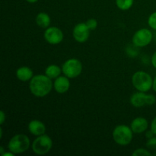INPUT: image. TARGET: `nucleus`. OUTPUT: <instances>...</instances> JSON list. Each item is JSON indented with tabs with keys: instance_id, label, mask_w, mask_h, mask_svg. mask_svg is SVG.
I'll use <instances>...</instances> for the list:
<instances>
[{
	"instance_id": "obj_14",
	"label": "nucleus",
	"mask_w": 156,
	"mask_h": 156,
	"mask_svg": "<svg viewBox=\"0 0 156 156\" xmlns=\"http://www.w3.org/2000/svg\"><path fill=\"white\" fill-rule=\"evenodd\" d=\"M15 75H16L17 79H19L21 82H27V81H30L34 76L32 69L27 66L19 67L16 70Z\"/></svg>"
},
{
	"instance_id": "obj_12",
	"label": "nucleus",
	"mask_w": 156,
	"mask_h": 156,
	"mask_svg": "<svg viewBox=\"0 0 156 156\" xmlns=\"http://www.w3.org/2000/svg\"><path fill=\"white\" fill-rule=\"evenodd\" d=\"M148 127H149V123L145 117H136L130 123V128L133 133H143L147 130Z\"/></svg>"
},
{
	"instance_id": "obj_4",
	"label": "nucleus",
	"mask_w": 156,
	"mask_h": 156,
	"mask_svg": "<svg viewBox=\"0 0 156 156\" xmlns=\"http://www.w3.org/2000/svg\"><path fill=\"white\" fill-rule=\"evenodd\" d=\"M30 142L28 136L24 134H17L9 140L8 148L15 155L21 154L30 148Z\"/></svg>"
},
{
	"instance_id": "obj_3",
	"label": "nucleus",
	"mask_w": 156,
	"mask_h": 156,
	"mask_svg": "<svg viewBox=\"0 0 156 156\" xmlns=\"http://www.w3.org/2000/svg\"><path fill=\"white\" fill-rule=\"evenodd\" d=\"M152 76L146 72H136L132 76L133 85L139 91L147 92L152 88Z\"/></svg>"
},
{
	"instance_id": "obj_18",
	"label": "nucleus",
	"mask_w": 156,
	"mask_h": 156,
	"mask_svg": "<svg viewBox=\"0 0 156 156\" xmlns=\"http://www.w3.org/2000/svg\"><path fill=\"white\" fill-rule=\"evenodd\" d=\"M152 155V153H151L149 150H147L146 149H143V148L136 149L132 153V155L133 156H148Z\"/></svg>"
},
{
	"instance_id": "obj_29",
	"label": "nucleus",
	"mask_w": 156,
	"mask_h": 156,
	"mask_svg": "<svg viewBox=\"0 0 156 156\" xmlns=\"http://www.w3.org/2000/svg\"><path fill=\"white\" fill-rule=\"evenodd\" d=\"M0 153H1L2 155L3 154H4V148H3V147L0 148Z\"/></svg>"
},
{
	"instance_id": "obj_19",
	"label": "nucleus",
	"mask_w": 156,
	"mask_h": 156,
	"mask_svg": "<svg viewBox=\"0 0 156 156\" xmlns=\"http://www.w3.org/2000/svg\"><path fill=\"white\" fill-rule=\"evenodd\" d=\"M148 24L151 28L156 30V12L149 15L148 18Z\"/></svg>"
},
{
	"instance_id": "obj_23",
	"label": "nucleus",
	"mask_w": 156,
	"mask_h": 156,
	"mask_svg": "<svg viewBox=\"0 0 156 156\" xmlns=\"http://www.w3.org/2000/svg\"><path fill=\"white\" fill-rule=\"evenodd\" d=\"M5 120H6L5 114V112L3 111H0V124L2 125L3 123H5Z\"/></svg>"
},
{
	"instance_id": "obj_16",
	"label": "nucleus",
	"mask_w": 156,
	"mask_h": 156,
	"mask_svg": "<svg viewBox=\"0 0 156 156\" xmlns=\"http://www.w3.org/2000/svg\"><path fill=\"white\" fill-rule=\"evenodd\" d=\"M62 69L57 65L55 64H51L48 66L45 69V75L48 76L51 79H56V78L59 77L62 73Z\"/></svg>"
},
{
	"instance_id": "obj_2",
	"label": "nucleus",
	"mask_w": 156,
	"mask_h": 156,
	"mask_svg": "<svg viewBox=\"0 0 156 156\" xmlns=\"http://www.w3.org/2000/svg\"><path fill=\"white\" fill-rule=\"evenodd\" d=\"M112 136L114 142L119 146H128L132 142L133 132L129 126L126 125H118L114 129Z\"/></svg>"
},
{
	"instance_id": "obj_22",
	"label": "nucleus",
	"mask_w": 156,
	"mask_h": 156,
	"mask_svg": "<svg viewBox=\"0 0 156 156\" xmlns=\"http://www.w3.org/2000/svg\"><path fill=\"white\" fill-rule=\"evenodd\" d=\"M150 128L152 132L154 133V134L156 136V117L152 120V123H151Z\"/></svg>"
},
{
	"instance_id": "obj_26",
	"label": "nucleus",
	"mask_w": 156,
	"mask_h": 156,
	"mask_svg": "<svg viewBox=\"0 0 156 156\" xmlns=\"http://www.w3.org/2000/svg\"><path fill=\"white\" fill-rule=\"evenodd\" d=\"M152 89L156 92V76L153 79V83H152Z\"/></svg>"
},
{
	"instance_id": "obj_6",
	"label": "nucleus",
	"mask_w": 156,
	"mask_h": 156,
	"mask_svg": "<svg viewBox=\"0 0 156 156\" xmlns=\"http://www.w3.org/2000/svg\"><path fill=\"white\" fill-rule=\"evenodd\" d=\"M62 71L69 79H75L82 73V64L78 59L71 58L62 64Z\"/></svg>"
},
{
	"instance_id": "obj_11",
	"label": "nucleus",
	"mask_w": 156,
	"mask_h": 156,
	"mask_svg": "<svg viewBox=\"0 0 156 156\" xmlns=\"http://www.w3.org/2000/svg\"><path fill=\"white\" fill-rule=\"evenodd\" d=\"M70 88L69 79L66 76H59V77L54 79L53 82V88L59 94H64Z\"/></svg>"
},
{
	"instance_id": "obj_27",
	"label": "nucleus",
	"mask_w": 156,
	"mask_h": 156,
	"mask_svg": "<svg viewBox=\"0 0 156 156\" xmlns=\"http://www.w3.org/2000/svg\"><path fill=\"white\" fill-rule=\"evenodd\" d=\"M14 155H15V154H14L12 152H11V151H9V152H5V153L2 156H14Z\"/></svg>"
},
{
	"instance_id": "obj_8",
	"label": "nucleus",
	"mask_w": 156,
	"mask_h": 156,
	"mask_svg": "<svg viewBox=\"0 0 156 156\" xmlns=\"http://www.w3.org/2000/svg\"><path fill=\"white\" fill-rule=\"evenodd\" d=\"M152 38L153 34L149 29L142 28L134 34L132 41L136 47H144L152 42Z\"/></svg>"
},
{
	"instance_id": "obj_30",
	"label": "nucleus",
	"mask_w": 156,
	"mask_h": 156,
	"mask_svg": "<svg viewBox=\"0 0 156 156\" xmlns=\"http://www.w3.org/2000/svg\"><path fill=\"white\" fill-rule=\"evenodd\" d=\"M153 155H156V152H155V153H154V154H153Z\"/></svg>"
},
{
	"instance_id": "obj_21",
	"label": "nucleus",
	"mask_w": 156,
	"mask_h": 156,
	"mask_svg": "<svg viewBox=\"0 0 156 156\" xmlns=\"http://www.w3.org/2000/svg\"><path fill=\"white\" fill-rule=\"evenodd\" d=\"M85 23L91 30H94L98 27V21L94 18H90Z\"/></svg>"
},
{
	"instance_id": "obj_13",
	"label": "nucleus",
	"mask_w": 156,
	"mask_h": 156,
	"mask_svg": "<svg viewBox=\"0 0 156 156\" xmlns=\"http://www.w3.org/2000/svg\"><path fill=\"white\" fill-rule=\"evenodd\" d=\"M27 129L32 135L36 136L45 134L46 132L45 124L38 120H33L29 122Z\"/></svg>"
},
{
	"instance_id": "obj_7",
	"label": "nucleus",
	"mask_w": 156,
	"mask_h": 156,
	"mask_svg": "<svg viewBox=\"0 0 156 156\" xmlns=\"http://www.w3.org/2000/svg\"><path fill=\"white\" fill-rule=\"evenodd\" d=\"M130 104L134 108H143L146 105H153L156 102V98L153 94H147L146 92L137 91L131 95Z\"/></svg>"
},
{
	"instance_id": "obj_20",
	"label": "nucleus",
	"mask_w": 156,
	"mask_h": 156,
	"mask_svg": "<svg viewBox=\"0 0 156 156\" xmlns=\"http://www.w3.org/2000/svg\"><path fill=\"white\" fill-rule=\"evenodd\" d=\"M146 145L148 149H152V150H156V136L148 139Z\"/></svg>"
},
{
	"instance_id": "obj_25",
	"label": "nucleus",
	"mask_w": 156,
	"mask_h": 156,
	"mask_svg": "<svg viewBox=\"0 0 156 156\" xmlns=\"http://www.w3.org/2000/svg\"><path fill=\"white\" fill-rule=\"evenodd\" d=\"M151 62H152V66H153L154 68L156 69V51L153 53L152 56V59H151Z\"/></svg>"
},
{
	"instance_id": "obj_10",
	"label": "nucleus",
	"mask_w": 156,
	"mask_h": 156,
	"mask_svg": "<svg viewBox=\"0 0 156 156\" xmlns=\"http://www.w3.org/2000/svg\"><path fill=\"white\" fill-rule=\"evenodd\" d=\"M90 30L86 23H79L73 28V36L77 42L85 43L89 38Z\"/></svg>"
},
{
	"instance_id": "obj_17",
	"label": "nucleus",
	"mask_w": 156,
	"mask_h": 156,
	"mask_svg": "<svg viewBox=\"0 0 156 156\" xmlns=\"http://www.w3.org/2000/svg\"><path fill=\"white\" fill-rule=\"evenodd\" d=\"M134 0H116V5L122 11H126L133 5Z\"/></svg>"
},
{
	"instance_id": "obj_9",
	"label": "nucleus",
	"mask_w": 156,
	"mask_h": 156,
	"mask_svg": "<svg viewBox=\"0 0 156 156\" xmlns=\"http://www.w3.org/2000/svg\"><path fill=\"white\" fill-rule=\"evenodd\" d=\"M44 39L52 45L60 44L63 40V33L57 27H49L44 31Z\"/></svg>"
},
{
	"instance_id": "obj_24",
	"label": "nucleus",
	"mask_w": 156,
	"mask_h": 156,
	"mask_svg": "<svg viewBox=\"0 0 156 156\" xmlns=\"http://www.w3.org/2000/svg\"><path fill=\"white\" fill-rule=\"evenodd\" d=\"M154 136H155V135L154 134V133L152 132V129H150V130H146V137L147 139L152 138V137H153Z\"/></svg>"
},
{
	"instance_id": "obj_1",
	"label": "nucleus",
	"mask_w": 156,
	"mask_h": 156,
	"mask_svg": "<svg viewBox=\"0 0 156 156\" xmlns=\"http://www.w3.org/2000/svg\"><path fill=\"white\" fill-rule=\"evenodd\" d=\"M53 82L46 75H37L30 80L29 88L33 95L37 98H44L51 91Z\"/></svg>"
},
{
	"instance_id": "obj_28",
	"label": "nucleus",
	"mask_w": 156,
	"mask_h": 156,
	"mask_svg": "<svg viewBox=\"0 0 156 156\" xmlns=\"http://www.w3.org/2000/svg\"><path fill=\"white\" fill-rule=\"evenodd\" d=\"M26 1L29 3H35V2H37L38 0H26Z\"/></svg>"
},
{
	"instance_id": "obj_15",
	"label": "nucleus",
	"mask_w": 156,
	"mask_h": 156,
	"mask_svg": "<svg viewBox=\"0 0 156 156\" xmlns=\"http://www.w3.org/2000/svg\"><path fill=\"white\" fill-rule=\"evenodd\" d=\"M36 24L38 27L43 29H47L50 27V15L45 12H40L36 17Z\"/></svg>"
},
{
	"instance_id": "obj_5",
	"label": "nucleus",
	"mask_w": 156,
	"mask_h": 156,
	"mask_svg": "<svg viewBox=\"0 0 156 156\" xmlns=\"http://www.w3.org/2000/svg\"><path fill=\"white\" fill-rule=\"evenodd\" d=\"M32 150L36 155H46L53 147V140L48 135L43 134L37 137L31 145Z\"/></svg>"
}]
</instances>
